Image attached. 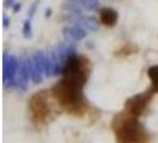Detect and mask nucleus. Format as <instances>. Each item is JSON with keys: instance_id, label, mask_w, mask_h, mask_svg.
Instances as JSON below:
<instances>
[{"instance_id": "3", "label": "nucleus", "mask_w": 158, "mask_h": 143, "mask_svg": "<svg viewBox=\"0 0 158 143\" xmlns=\"http://www.w3.org/2000/svg\"><path fill=\"white\" fill-rule=\"evenodd\" d=\"M29 109L31 112L32 123L36 127L47 124L48 120L51 118V109L48 104V92L45 89L32 95L29 102Z\"/></svg>"}, {"instance_id": "8", "label": "nucleus", "mask_w": 158, "mask_h": 143, "mask_svg": "<svg viewBox=\"0 0 158 143\" xmlns=\"http://www.w3.org/2000/svg\"><path fill=\"white\" fill-rule=\"evenodd\" d=\"M148 75L151 80L152 88L155 89V92H158V64L157 66H151L148 69Z\"/></svg>"}, {"instance_id": "10", "label": "nucleus", "mask_w": 158, "mask_h": 143, "mask_svg": "<svg viewBox=\"0 0 158 143\" xmlns=\"http://www.w3.org/2000/svg\"><path fill=\"white\" fill-rule=\"evenodd\" d=\"M23 33H24V37H25V38L31 37L32 29H31V22H30V20H25V22H24Z\"/></svg>"}, {"instance_id": "14", "label": "nucleus", "mask_w": 158, "mask_h": 143, "mask_svg": "<svg viewBox=\"0 0 158 143\" xmlns=\"http://www.w3.org/2000/svg\"><path fill=\"white\" fill-rule=\"evenodd\" d=\"M5 4H6V6H13V4H15V0H6L5 1Z\"/></svg>"}, {"instance_id": "12", "label": "nucleus", "mask_w": 158, "mask_h": 143, "mask_svg": "<svg viewBox=\"0 0 158 143\" xmlns=\"http://www.w3.org/2000/svg\"><path fill=\"white\" fill-rule=\"evenodd\" d=\"M20 8H22V4L19 2V4H13V6H12V11L17 13L18 11H20Z\"/></svg>"}, {"instance_id": "15", "label": "nucleus", "mask_w": 158, "mask_h": 143, "mask_svg": "<svg viewBox=\"0 0 158 143\" xmlns=\"http://www.w3.org/2000/svg\"><path fill=\"white\" fill-rule=\"evenodd\" d=\"M51 13H52V10H51V8L47 10V11H45V17H50L51 16Z\"/></svg>"}, {"instance_id": "2", "label": "nucleus", "mask_w": 158, "mask_h": 143, "mask_svg": "<svg viewBox=\"0 0 158 143\" xmlns=\"http://www.w3.org/2000/svg\"><path fill=\"white\" fill-rule=\"evenodd\" d=\"M112 129L118 142L135 143V142H149L150 136L138 117L128 113L124 110L115 115L112 120Z\"/></svg>"}, {"instance_id": "11", "label": "nucleus", "mask_w": 158, "mask_h": 143, "mask_svg": "<svg viewBox=\"0 0 158 143\" xmlns=\"http://www.w3.org/2000/svg\"><path fill=\"white\" fill-rule=\"evenodd\" d=\"M36 10H37V4L35 2V4H32V5H31V7L29 8V11H27V15H29L30 17H32L33 15H35Z\"/></svg>"}, {"instance_id": "9", "label": "nucleus", "mask_w": 158, "mask_h": 143, "mask_svg": "<svg viewBox=\"0 0 158 143\" xmlns=\"http://www.w3.org/2000/svg\"><path fill=\"white\" fill-rule=\"evenodd\" d=\"M135 51H138V47L135 46V44L127 43V44H125L124 47L121 48V50H119V51L115 53V55L117 56H120V55L127 56V55H131V54H135Z\"/></svg>"}, {"instance_id": "1", "label": "nucleus", "mask_w": 158, "mask_h": 143, "mask_svg": "<svg viewBox=\"0 0 158 143\" xmlns=\"http://www.w3.org/2000/svg\"><path fill=\"white\" fill-rule=\"evenodd\" d=\"M86 84L87 81L85 80L63 76L62 80L52 86L51 92L54 98L68 115L77 118L87 115L89 105L83 94V87Z\"/></svg>"}, {"instance_id": "7", "label": "nucleus", "mask_w": 158, "mask_h": 143, "mask_svg": "<svg viewBox=\"0 0 158 143\" xmlns=\"http://www.w3.org/2000/svg\"><path fill=\"white\" fill-rule=\"evenodd\" d=\"M64 32H67L65 35H67L68 37H70L73 41H75V42L82 41L87 36V30H85V28L81 26L80 24L64 29Z\"/></svg>"}, {"instance_id": "6", "label": "nucleus", "mask_w": 158, "mask_h": 143, "mask_svg": "<svg viewBox=\"0 0 158 143\" xmlns=\"http://www.w3.org/2000/svg\"><path fill=\"white\" fill-rule=\"evenodd\" d=\"M118 12L112 7H103L100 10V22L105 26H114L118 22Z\"/></svg>"}, {"instance_id": "5", "label": "nucleus", "mask_w": 158, "mask_h": 143, "mask_svg": "<svg viewBox=\"0 0 158 143\" xmlns=\"http://www.w3.org/2000/svg\"><path fill=\"white\" fill-rule=\"evenodd\" d=\"M20 62L17 58L16 56L13 55H4V82L5 85L13 81L15 78L17 76V74L19 73V68H20Z\"/></svg>"}, {"instance_id": "4", "label": "nucleus", "mask_w": 158, "mask_h": 143, "mask_svg": "<svg viewBox=\"0 0 158 143\" xmlns=\"http://www.w3.org/2000/svg\"><path fill=\"white\" fill-rule=\"evenodd\" d=\"M155 93H156L155 89L151 87V89L144 92V93H139V94L127 99L125 103V111L133 115L135 117H140L148 109Z\"/></svg>"}, {"instance_id": "13", "label": "nucleus", "mask_w": 158, "mask_h": 143, "mask_svg": "<svg viewBox=\"0 0 158 143\" xmlns=\"http://www.w3.org/2000/svg\"><path fill=\"white\" fill-rule=\"evenodd\" d=\"M2 23H4V26H5V28L8 26V24H10V18H7V17L5 16L4 17V19H2Z\"/></svg>"}]
</instances>
